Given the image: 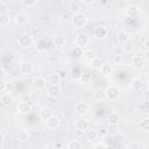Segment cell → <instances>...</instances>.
Here are the masks:
<instances>
[{
  "mask_svg": "<svg viewBox=\"0 0 149 149\" xmlns=\"http://www.w3.org/2000/svg\"><path fill=\"white\" fill-rule=\"evenodd\" d=\"M85 133H86V137H87L88 141L97 140V137H98V133H97V130H94V129H90V128H88Z\"/></svg>",
  "mask_w": 149,
  "mask_h": 149,
  "instance_id": "cell-29",
  "label": "cell"
},
{
  "mask_svg": "<svg viewBox=\"0 0 149 149\" xmlns=\"http://www.w3.org/2000/svg\"><path fill=\"white\" fill-rule=\"evenodd\" d=\"M107 129H108L109 133H115L118 130V126H115V125H108Z\"/></svg>",
  "mask_w": 149,
  "mask_h": 149,
  "instance_id": "cell-40",
  "label": "cell"
},
{
  "mask_svg": "<svg viewBox=\"0 0 149 149\" xmlns=\"http://www.w3.org/2000/svg\"><path fill=\"white\" fill-rule=\"evenodd\" d=\"M20 71L23 74H31L34 71V64L31 62H28V61L22 62L20 64Z\"/></svg>",
  "mask_w": 149,
  "mask_h": 149,
  "instance_id": "cell-7",
  "label": "cell"
},
{
  "mask_svg": "<svg viewBox=\"0 0 149 149\" xmlns=\"http://www.w3.org/2000/svg\"><path fill=\"white\" fill-rule=\"evenodd\" d=\"M15 22H16V24H19V26H24V24L28 22V16H27L26 14L20 13V14H17V15L15 16Z\"/></svg>",
  "mask_w": 149,
  "mask_h": 149,
  "instance_id": "cell-24",
  "label": "cell"
},
{
  "mask_svg": "<svg viewBox=\"0 0 149 149\" xmlns=\"http://www.w3.org/2000/svg\"><path fill=\"white\" fill-rule=\"evenodd\" d=\"M74 112L79 115H85L88 112V106L85 102H77L74 106Z\"/></svg>",
  "mask_w": 149,
  "mask_h": 149,
  "instance_id": "cell-13",
  "label": "cell"
},
{
  "mask_svg": "<svg viewBox=\"0 0 149 149\" xmlns=\"http://www.w3.org/2000/svg\"><path fill=\"white\" fill-rule=\"evenodd\" d=\"M87 22H88L87 16H86L84 13H81V12L76 13V14L72 16V24H73V27L77 28V29L84 28V27L87 24Z\"/></svg>",
  "mask_w": 149,
  "mask_h": 149,
  "instance_id": "cell-1",
  "label": "cell"
},
{
  "mask_svg": "<svg viewBox=\"0 0 149 149\" xmlns=\"http://www.w3.org/2000/svg\"><path fill=\"white\" fill-rule=\"evenodd\" d=\"M9 15L6 14H0V27H6L9 23Z\"/></svg>",
  "mask_w": 149,
  "mask_h": 149,
  "instance_id": "cell-31",
  "label": "cell"
},
{
  "mask_svg": "<svg viewBox=\"0 0 149 149\" xmlns=\"http://www.w3.org/2000/svg\"><path fill=\"white\" fill-rule=\"evenodd\" d=\"M62 93V88L59 85H50L48 87V95L51 98H58Z\"/></svg>",
  "mask_w": 149,
  "mask_h": 149,
  "instance_id": "cell-10",
  "label": "cell"
},
{
  "mask_svg": "<svg viewBox=\"0 0 149 149\" xmlns=\"http://www.w3.org/2000/svg\"><path fill=\"white\" fill-rule=\"evenodd\" d=\"M69 8L71 10H73L74 14H76V13H79V10L81 9V5L78 1H70L69 2Z\"/></svg>",
  "mask_w": 149,
  "mask_h": 149,
  "instance_id": "cell-27",
  "label": "cell"
},
{
  "mask_svg": "<svg viewBox=\"0 0 149 149\" xmlns=\"http://www.w3.org/2000/svg\"><path fill=\"white\" fill-rule=\"evenodd\" d=\"M76 129L78 132H86L88 128H90V122L87 121V119L85 118H79L77 121H76Z\"/></svg>",
  "mask_w": 149,
  "mask_h": 149,
  "instance_id": "cell-6",
  "label": "cell"
},
{
  "mask_svg": "<svg viewBox=\"0 0 149 149\" xmlns=\"http://www.w3.org/2000/svg\"><path fill=\"white\" fill-rule=\"evenodd\" d=\"M140 8L136 6V5H130L128 8H127V14L129 15V16H135V15H137L139 14V10Z\"/></svg>",
  "mask_w": 149,
  "mask_h": 149,
  "instance_id": "cell-28",
  "label": "cell"
},
{
  "mask_svg": "<svg viewBox=\"0 0 149 149\" xmlns=\"http://www.w3.org/2000/svg\"><path fill=\"white\" fill-rule=\"evenodd\" d=\"M44 149H56L55 147H52V146H48L47 148H44Z\"/></svg>",
  "mask_w": 149,
  "mask_h": 149,
  "instance_id": "cell-45",
  "label": "cell"
},
{
  "mask_svg": "<svg viewBox=\"0 0 149 149\" xmlns=\"http://www.w3.org/2000/svg\"><path fill=\"white\" fill-rule=\"evenodd\" d=\"M66 149H83L81 142L78 140H72L70 142H68L66 144Z\"/></svg>",
  "mask_w": 149,
  "mask_h": 149,
  "instance_id": "cell-25",
  "label": "cell"
},
{
  "mask_svg": "<svg viewBox=\"0 0 149 149\" xmlns=\"http://www.w3.org/2000/svg\"><path fill=\"white\" fill-rule=\"evenodd\" d=\"M21 3L24 6V7H34L37 5V0H22Z\"/></svg>",
  "mask_w": 149,
  "mask_h": 149,
  "instance_id": "cell-34",
  "label": "cell"
},
{
  "mask_svg": "<svg viewBox=\"0 0 149 149\" xmlns=\"http://www.w3.org/2000/svg\"><path fill=\"white\" fill-rule=\"evenodd\" d=\"M146 65V59L143 58V56L140 55H135L132 58V66L136 70H141L143 69V66Z\"/></svg>",
  "mask_w": 149,
  "mask_h": 149,
  "instance_id": "cell-5",
  "label": "cell"
},
{
  "mask_svg": "<svg viewBox=\"0 0 149 149\" xmlns=\"http://www.w3.org/2000/svg\"><path fill=\"white\" fill-rule=\"evenodd\" d=\"M49 83H50V85H59V83H61V77L58 76V73H51L50 76H49Z\"/></svg>",
  "mask_w": 149,
  "mask_h": 149,
  "instance_id": "cell-26",
  "label": "cell"
},
{
  "mask_svg": "<svg viewBox=\"0 0 149 149\" xmlns=\"http://www.w3.org/2000/svg\"><path fill=\"white\" fill-rule=\"evenodd\" d=\"M140 128H141L142 130H144V132H147V130L149 129V119H148L147 116L141 120V122H140Z\"/></svg>",
  "mask_w": 149,
  "mask_h": 149,
  "instance_id": "cell-32",
  "label": "cell"
},
{
  "mask_svg": "<svg viewBox=\"0 0 149 149\" xmlns=\"http://www.w3.org/2000/svg\"><path fill=\"white\" fill-rule=\"evenodd\" d=\"M114 149H127V146H126L125 143H118V144L114 147Z\"/></svg>",
  "mask_w": 149,
  "mask_h": 149,
  "instance_id": "cell-41",
  "label": "cell"
},
{
  "mask_svg": "<svg viewBox=\"0 0 149 149\" xmlns=\"http://www.w3.org/2000/svg\"><path fill=\"white\" fill-rule=\"evenodd\" d=\"M120 121H121V116L116 112H111L107 115V122H108V125H115V126H118L120 123Z\"/></svg>",
  "mask_w": 149,
  "mask_h": 149,
  "instance_id": "cell-11",
  "label": "cell"
},
{
  "mask_svg": "<svg viewBox=\"0 0 149 149\" xmlns=\"http://www.w3.org/2000/svg\"><path fill=\"white\" fill-rule=\"evenodd\" d=\"M19 100H20V102L30 101V97H29L28 93H20V94H19Z\"/></svg>",
  "mask_w": 149,
  "mask_h": 149,
  "instance_id": "cell-36",
  "label": "cell"
},
{
  "mask_svg": "<svg viewBox=\"0 0 149 149\" xmlns=\"http://www.w3.org/2000/svg\"><path fill=\"white\" fill-rule=\"evenodd\" d=\"M88 63H90V66H91L92 69H95V70H100V68H101L102 64H104V62H102V59H101L100 57H94V58L91 59Z\"/></svg>",
  "mask_w": 149,
  "mask_h": 149,
  "instance_id": "cell-22",
  "label": "cell"
},
{
  "mask_svg": "<svg viewBox=\"0 0 149 149\" xmlns=\"http://www.w3.org/2000/svg\"><path fill=\"white\" fill-rule=\"evenodd\" d=\"M88 42H90V40H88V36L86 35V34H78L77 36H76V38H74V44H76V47L77 48H80V49H85L87 45H88Z\"/></svg>",
  "mask_w": 149,
  "mask_h": 149,
  "instance_id": "cell-2",
  "label": "cell"
},
{
  "mask_svg": "<svg viewBox=\"0 0 149 149\" xmlns=\"http://www.w3.org/2000/svg\"><path fill=\"white\" fill-rule=\"evenodd\" d=\"M17 139H19L20 141H22V142H26V141L29 140V133H28L26 129H21V130L19 132V134H17Z\"/></svg>",
  "mask_w": 149,
  "mask_h": 149,
  "instance_id": "cell-30",
  "label": "cell"
},
{
  "mask_svg": "<svg viewBox=\"0 0 149 149\" xmlns=\"http://www.w3.org/2000/svg\"><path fill=\"white\" fill-rule=\"evenodd\" d=\"M66 43V40H65V36L63 35H56L54 36V44L56 45V48H63Z\"/></svg>",
  "mask_w": 149,
  "mask_h": 149,
  "instance_id": "cell-20",
  "label": "cell"
},
{
  "mask_svg": "<svg viewBox=\"0 0 149 149\" xmlns=\"http://www.w3.org/2000/svg\"><path fill=\"white\" fill-rule=\"evenodd\" d=\"M7 77V70L5 68H0V79H5Z\"/></svg>",
  "mask_w": 149,
  "mask_h": 149,
  "instance_id": "cell-39",
  "label": "cell"
},
{
  "mask_svg": "<svg viewBox=\"0 0 149 149\" xmlns=\"http://www.w3.org/2000/svg\"><path fill=\"white\" fill-rule=\"evenodd\" d=\"M83 49H80V48H77V47H74L72 50H71V55H72V57H74V58H78V57H80V56H83Z\"/></svg>",
  "mask_w": 149,
  "mask_h": 149,
  "instance_id": "cell-33",
  "label": "cell"
},
{
  "mask_svg": "<svg viewBox=\"0 0 149 149\" xmlns=\"http://www.w3.org/2000/svg\"><path fill=\"white\" fill-rule=\"evenodd\" d=\"M38 115H40L41 119H43V120H48L50 116L54 115V111H52L51 108L45 107V108H42V109L38 112Z\"/></svg>",
  "mask_w": 149,
  "mask_h": 149,
  "instance_id": "cell-19",
  "label": "cell"
},
{
  "mask_svg": "<svg viewBox=\"0 0 149 149\" xmlns=\"http://www.w3.org/2000/svg\"><path fill=\"white\" fill-rule=\"evenodd\" d=\"M33 107V101H24V102H20L17 105V111L21 113V114H26L28 113Z\"/></svg>",
  "mask_w": 149,
  "mask_h": 149,
  "instance_id": "cell-12",
  "label": "cell"
},
{
  "mask_svg": "<svg viewBox=\"0 0 149 149\" xmlns=\"http://www.w3.org/2000/svg\"><path fill=\"white\" fill-rule=\"evenodd\" d=\"M130 88H132L134 92H140V91H142V88H143V80H142L141 78H139V77L133 78L132 81H130Z\"/></svg>",
  "mask_w": 149,
  "mask_h": 149,
  "instance_id": "cell-8",
  "label": "cell"
},
{
  "mask_svg": "<svg viewBox=\"0 0 149 149\" xmlns=\"http://www.w3.org/2000/svg\"><path fill=\"white\" fill-rule=\"evenodd\" d=\"M83 55H84V57H85V59H86L87 62H90L91 59H93V58L95 57L93 50H86V51L83 52Z\"/></svg>",
  "mask_w": 149,
  "mask_h": 149,
  "instance_id": "cell-35",
  "label": "cell"
},
{
  "mask_svg": "<svg viewBox=\"0 0 149 149\" xmlns=\"http://www.w3.org/2000/svg\"><path fill=\"white\" fill-rule=\"evenodd\" d=\"M45 126L48 129L52 130V129H56L58 126H59V119L58 116H56L55 114L52 116H50L48 120H45Z\"/></svg>",
  "mask_w": 149,
  "mask_h": 149,
  "instance_id": "cell-9",
  "label": "cell"
},
{
  "mask_svg": "<svg viewBox=\"0 0 149 149\" xmlns=\"http://www.w3.org/2000/svg\"><path fill=\"white\" fill-rule=\"evenodd\" d=\"M45 84H47L45 79L43 77H41V76H37V77H35L33 79V86L35 88H43V87H45Z\"/></svg>",
  "mask_w": 149,
  "mask_h": 149,
  "instance_id": "cell-18",
  "label": "cell"
},
{
  "mask_svg": "<svg viewBox=\"0 0 149 149\" xmlns=\"http://www.w3.org/2000/svg\"><path fill=\"white\" fill-rule=\"evenodd\" d=\"M1 102L3 106L8 107V106H12L14 104V97L10 94V93H3L1 95Z\"/></svg>",
  "mask_w": 149,
  "mask_h": 149,
  "instance_id": "cell-15",
  "label": "cell"
},
{
  "mask_svg": "<svg viewBox=\"0 0 149 149\" xmlns=\"http://www.w3.org/2000/svg\"><path fill=\"white\" fill-rule=\"evenodd\" d=\"M143 97H144V101H148V91L144 92V95Z\"/></svg>",
  "mask_w": 149,
  "mask_h": 149,
  "instance_id": "cell-43",
  "label": "cell"
},
{
  "mask_svg": "<svg viewBox=\"0 0 149 149\" xmlns=\"http://www.w3.org/2000/svg\"><path fill=\"white\" fill-rule=\"evenodd\" d=\"M105 93H106V98L114 101L116 100L119 97H120V90L118 86L115 85H112V86H108L106 90H105Z\"/></svg>",
  "mask_w": 149,
  "mask_h": 149,
  "instance_id": "cell-3",
  "label": "cell"
},
{
  "mask_svg": "<svg viewBox=\"0 0 149 149\" xmlns=\"http://www.w3.org/2000/svg\"><path fill=\"white\" fill-rule=\"evenodd\" d=\"M35 149H44V148H43V147H36Z\"/></svg>",
  "mask_w": 149,
  "mask_h": 149,
  "instance_id": "cell-47",
  "label": "cell"
},
{
  "mask_svg": "<svg viewBox=\"0 0 149 149\" xmlns=\"http://www.w3.org/2000/svg\"><path fill=\"white\" fill-rule=\"evenodd\" d=\"M2 141H3V134H2L1 132H0V143H1Z\"/></svg>",
  "mask_w": 149,
  "mask_h": 149,
  "instance_id": "cell-44",
  "label": "cell"
},
{
  "mask_svg": "<svg viewBox=\"0 0 149 149\" xmlns=\"http://www.w3.org/2000/svg\"><path fill=\"white\" fill-rule=\"evenodd\" d=\"M80 5H84V6H88V5H93L95 2V0H79L78 1Z\"/></svg>",
  "mask_w": 149,
  "mask_h": 149,
  "instance_id": "cell-37",
  "label": "cell"
},
{
  "mask_svg": "<svg viewBox=\"0 0 149 149\" xmlns=\"http://www.w3.org/2000/svg\"><path fill=\"white\" fill-rule=\"evenodd\" d=\"M19 45L21 48H29L33 43V37L28 33H23L19 36Z\"/></svg>",
  "mask_w": 149,
  "mask_h": 149,
  "instance_id": "cell-4",
  "label": "cell"
},
{
  "mask_svg": "<svg viewBox=\"0 0 149 149\" xmlns=\"http://www.w3.org/2000/svg\"><path fill=\"white\" fill-rule=\"evenodd\" d=\"M107 35H108V30H107L106 27L100 26V27H97V28L94 29V36H95L97 38H99V40L105 38Z\"/></svg>",
  "mask_w": 149,
  "mask_h": 149,
  "instance_id": "cell-14",
  "label": "cell"
},
{
  "mask_svg": "<svg viewBox=\"0 0 149 149\" xmlns=\"http://www.w3.org/2000/svg\"><path fill=\"white\" fill-rule=\"evenodd\" d=\"M106 98V93H105V90L99 87V88H95L94 92H93V100L95 101H102L104 99Z\"/></svg>",
  "mask_w": 149,
  "mask_h": 149,
  "instance_id": "cell-17",
  "label": "cell"
},
{
  "mask_svg": "<svg viewBox=\"0 0 149 149\" xmlns=\"http://www.w3.org/2000/svg\"><path fill=\"white\" fill-rule=\"evenodd\" d=\"M6 87H7V83H6V80H5V79H0V93L3 92V91L6 90Z\"/></svg>",
  "mask_w": 149,
  "mask_h": 149,
  "instance_id": "cell-38",
  "label": "cell"
},
{
  "mask_svg": "<svg viewBox=\"0 0 149 149\" xmlns=\"http://www.w3.org/2000/svg\"><path fill=\"white\" fill-rule=\"evenodd\" d=\"M144 47L148 48V40H144Z\"/></svg>",
  "mask_w": 149,
  "mask_h": 149,
  "instance_id": "cell-46",
  "label": "cell"
},
{
  "mask_svg": "<svg viewBox=\"0 0 149 149\" xmlns=\"http://www.w3.org/2000/svg\"><path fill=\"white\" fill-rule=\"evenodd\" d=\"M116 37H118V41H119L121 44H126V43H128L129 40H130V35H129L127 31H125V30H120V31L118 33Z\"/></svg>",
  "mask_w": 149,
  "mask_h": 149,
  "instance_id": "cell-16",
  "label": "cell"
},
{
  "mask_svg": "<svg viewBox=\"0 0 149 149\" xmlns=\"http://www.w3.org/2000/svg\"><path fill=\"white\" fill-rule=\"evenodd\" d=\"M79 80H80L81 84L87 85V84H90V83L92 81V74H91L90 72H87V71L81 72L80 76H79Z\"/></svg>",
  "mask_w": 149,
  "mask_h": 149,
  "instance_id": "cell-21",
  "label": "cell"
},
{
  "mask_svg": "<svg viewBox=\"0 0 149 149\" xmlns=\"http://www.w3.org/2000/svg\"><path fill=\"white\" fill-rule=\"evenodd\" d=\"M100 72H101L102 76L108 77L113 73V66L111 64H102V66L100 68Z\"/></svg>",
  "mask_w": 149,
  "mask_h": 149,
  "instance_id": "cell-23",
  "label": "cell"
},
{
  "mask_svg": "<svg viewBox=\"0 0 149 149\" xmlns=\"http://www.w3.org/2000/svg\"><path fill=\"white\" fill-rule=\"evenodd\" d=\"M58 76H59V77H61V79H64V78H65V76H66V74H65V72H64V71H63V70H59V72H58Z\"/></svg>",
  "mask_w": 149,
  "mask_h": 149,
  "instance_id": "cell-42",
  "label": "cell"
}]
</instances>
